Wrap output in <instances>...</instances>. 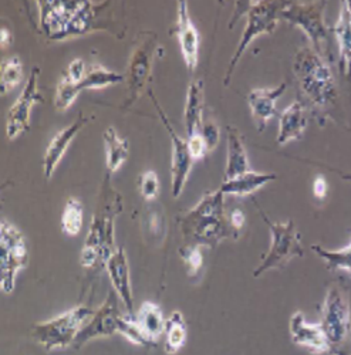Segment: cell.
<instances>
[{
	"label": "cell",
	"mask_w": 351,
	"mask_h": 355,
	"mask_svg": "<svg viewBox=\"0 0 351 355\" xmlns=\"http://www.w3.org/2000/svg\"><path fill=\"white\" fill-rule=\"evenodd\" d=\"M180 256L182 257L187 272L191 277H195L200 273L203 268V254H202L200 246L187 245L182 249H180Z\"/></svg>",
	"instance_id": "cell-33"
},
{
	"label": "cell",
	"mask_w": 351,
	"mask_h": 355,
	"mask_svg": "<svg viewBox=\"0 0 351 355\" xmlns=\"http://www.w3.org/2000/svg\"><path fill=\"white\" fill-rule=\"evenodd\" d=\"M311 250L321 260H325L329 270L344 272L351 277V241L340 250H326L320 245H311Z\"/></svg>",
	"instance_id": "cell-28"
},
{
	"label": "cell",
	"mask_w": 351,
	"mask_h": 355,
	"mask_svg": "<svg viewBox=\"0 0 351 355\" xmlns=\"http://www.w3.org/2000/svg\"><path fill=\"white\" fill-rule=\"evenodd\" d=\"M23 78V64L17 55L9 57L2 63V73H0V93L6 96L15 87L20 84Z\"/></svg>",
	"instance_id": "cell-30"
},
{
	"label": "cell",
	"mask_w": 351,
	"mask_h": 355,
	"mask_svg": "<svg viewBox=\"0 0 351 355\" xmlns=\"http://www.w3.org/2000/svg\"><path fill=\"white\" fill-rule=\"evenodd\" d=\"M286 2H248V8L245 15L248 16V23L242 33L241 42L232 55L230 63L225 76V85H229V81L238 66L241 57L245 54L246 49L252 44V42L262 35H272L280 19V13L284 9Z\"/></svg>",
	"instance_id": "cell-9"
},
{
	"label": "cell",
	"mask_w": 351,
	"mask_h": 355,
	"mask_svg": "<svg viewBox=\"0 0 351 355\" xmlns=\"http://www.w3.org/2000/svg\"><path fill=\"white\" fill-rule=\"evenodd\" d=\"M177 33H178V40H180V47H181L184 62L188 70L194 71L198 66V57H199V35L195 24L189 17V10L185 0L178 2Z\"/></svg>",
	"instance_id": "cell-19"
},
{
	"label": "cell",
	"mask_w": 351,
	"mask_h": 355,
	"mask_svg": "<svg viewBox=\"0 0 351 355\" xmlns=\"http://www.w3.org/2000/svg\"><path fill=\"white\" fill-rule=\"evenodd\" d=\"M81 92L78 90V84H74L66 74H63L60 83L57 84L55 96H54V107L57 111L69 110Z\"/></svg>",
	"instance_id": "cell-32"
},
{
	"label": "cell",
	"mask_w": 351,
	"mask_h": 355,
	"mask_svg": "<svg viewBox=\"0 0 351 355\" xmlns=\"http://www.w3.org/2000/svg\"><path fill=\"white\" fill-rule=\"evenodd\" d=\"M250 171L249 157L241 132L235 127H228V159L225 181Z\"/></svg>",
	"instance_id": "cell-23"
},
{
	"label": "cell",
	"mask_w": 351,
	"mask_h": 355,
	"mask_svg": "<svg viewBox=\"0 0 351 355\" xmlns=\"http://www.w3.org/2000/svg\"><path fill=\"white\" fill-rule=\"evenodd\" d=\"M120 334L124 336L130 343L135 344V345H141L145 347L148 345V340L145 338V336L142 334V331L139 330L138 324L135 321V317L130 315L128 313H126V315L121 320V325H120Z\"/></svg>",
	"instance_id": "cell-34"
},
{
	"label": "cell",
	"mask_w": 351,
	"mask_h": 355,
	"mask_svg": "<svg viewBox=\"0 0 351 355\" xmlns=\"http://www.w3.org/2000/svg\"><path fill=\"white\" fill-rule=\"evenodd\" d=\"M228 222H229L230 229L233 230V233H235V236L238 238V233L242 232V229L246 225V215L241 208H235L229 212Z\"/></svg>",
	"instance_id": "cell-39"
},
{
	"label": "cell",
	"mask_w": 351,
	"mask_h": 355,
	"mask_svg": "<svg viewBox=\"0 0 351 355\" xmlns=\"http://www.w3.org/2000/svg\"><path fill=\"white\" fill-rule=\"evenodd\" d=\"M205 87L202 80L192 81L187 92V103L184 111V123L188 138L200 132L203 125Z\"/></svg>",
	"instance_id": "cell-22"
},
{
	"label": "cell",
	"mask_w": 351,
	"mask_h": 355,
	"mask_svg": "<svg viewBox=\"0 0 351 355\" xmlns=\"http://www.w3.org/2000/svg\"><path fill=\"white\" fill-rule=\"evenodd\" d=\"M180 229L187 242L194 246L216 248L228 238H237L225 212V195L216 189L203 198L180 218Z\"/></svg>",
	"instance_id": "cell-2"
},
{
	"label": "cell",
	"mask_w": 351,
	"mask_h": 355,
	"mask_svg": "<svg viewBox=\"0 0 351 355\" xmlns=\"http://www.w3.org/2000/svg\"><path fill=\"white\" fill-rule=\"evenodd\" d=\"M187 142H188V150H189V154H191L194 162L205 158V157H207V154L209 153L207 141H205V138L200 132L189 137L187 139Z\"/></svg>",
	"instance_id": "cell-36"
},
{
	"label": "cell",
	"mask_w": 351,
	"mask_h": 355,
	"mask_svg": "<svg viewBox=\"0 0 351 355\" xmlns=\"http://www.w3.org/2000/svg\"><path fill=\"white\" fill-rule=\"evenodd\" d=\"M329 187H327V181L323 175H318L314 182H313V193L317 199H325L327 195Z\"/></svg>",
	"instance_id": "cell-40"
},
{
	"label": "cell",
	"mask_w": 351,
	"mask_h": 355,
	"mask_svg": "<svg viewBox=\"0 0 351 355\" xmlns=\"http://www.w3.org/2000/svg\"><path fill=\"white\" fill-rule=\"evenodd\" d=\"M110 175L107 172L104 178L101 195L81 250L80 263L89 270L105 269L108 259L117 250L114 249V223L115 218L121 214L124 203L121 195L112 188Z\"/></svg>",
	"instance_id": "cell-1"
},
{
	"label": "cell",
	"mask_w": 351,
	"mask_h": 355,
	"mask_svg": "<svg viewBox=\"0 0 351 355\" xmlns=\"http://www.w3.org/2000/svg\"><path fill=\"white\" fill-rule=\"evenodd\" d=\"M89 123V118L80 115L77 120L69 125L67 128H63L62 131H58L53 139L50 141L44 158H43V172L47 180L53 176L55 168L60 164L62 158L65 157L66 151L69 150V146L71 141L76 138V135L84 128V125Z\"/></svg>",
	"instance_id": "cell-18"
},
{
	"label": "cell",
	"mask_w": 351,
	"mask_h": 355,
	"mask_svg": "<svg viewBox=\"0 0 351 355\" xmlns=\"http://www.w3.org/2000/svg\"><path fill=\"white\" fill-rule=\"evenodd\" d=\"M39 76H40V69L35 67L27 78V83L23 88L22 94L8 111L6 135L10 141L24 134L28 130V127H31V111L37 101H42V97L39 94V87H37Z\"/></svg>",
	"instance_id": "cell-14"
},
{
	"label": "cell",
	"mask_w": 351,
	"mask_h": 355,
	"mask_svg": "<svg viewBox=\"0 0 351 355\" xmlns=\"http://www.w3.org/2000/svg\"><path fill=\"white\" fill-rule=\"evenodd\" d=\"M104 148L107 158V171L108 173H114L121 168V165L127 161L130 154L128 139L121 138L112 127H108L104 134Z\"/></svg>",
	"instance_id": "cell-26"
},
{
	"label": "cell",
	"mask_w": 351,
	"mask_h": 355,
	"mask_svg": "<svg viewBox=\"0 0 351 355\" xmlns=\"http://www.w3.org/2000/svg\"><path fill=\"white\" fill-rule=\"evenodd\" d=\"M275 180H276L275 173H262V172L259 173L255 171H249L239 176L232 178V180L223 181L219 191L225 196L226 195L248 196Z\"/></svg>",
	"instance_id": "cell-24"
},
{
	"label": "cell",
	"mask_w": 351,
	"mask_h": 355,
	"mask_svg": "<svg viewBox=\"0 0 351 355\" xmlns=\"http://www.w3.org/2000/svg\"><path fill=\"white\" fill-rule=\"evenodd\" d=\"M96 310L89 306H77L46 322L36 324L32 337L46 351L65 349L74 344L80 330L94 315Z\"/></svg>",
	"instance_id": "cell-7"
},
{
	"label": "cell",
	"mask_w": 351,
	"mask_h": 355,
	"mask_svg": "<svg viewBox=\"0 0 351 355\" xmlns=\"http://www.w3.org/2000/svg\"><path fill=\"white\" fill-rule=\"evenodd\" d=\"M40 12V27L53 40H63L84 35L90 31L96 19V6L90 2H65L46 0L37 2Z\"/></svg>",
	"instance_id": "cell-3"
},
{
	"label": "cell",
	"mask_w": 351,
	"mask_h": 355,
	"mask_svg": "<svg viewBox=\"0 0 351 355\" xmlns=\"http://www.w3.org/2000/svg\"><path fill=\"white\" fill-rule=\"evenodd\" d=\"M200 134L203 135L205 141H207L208 150H209V151H214L215 148L218 146V142H219V138H221V131H219L218 124H216L215 121H212V120L203 121Z\"/></svg>",
	"instance_id": "cell-37"
},
{
	"label": "cell",
	"mask_w": 351,
	"mask_h": 355,
	"mask_svg": "<svg viewBox=\"0 0 351 355\" xmlns=\"http://www.w3.org/2000/svg\"><path fill=\"white\" fill-rule=\"evenodd\" d=\"M287 83H282L275 88H255L249 93L248 103L252 118L259 132L265 131L268 123L276 115V103L286 92Z\"/></svg>",
	"instance_id": "cell-17"
},
{
	"label": "cell",
	"mask_w": 351,
	"mask_h": 355,
	"mask_svg": "<svg viewBox=\"0 0 351 355\" xmlns=\"http://www.w3.org/2000/svg\"><path fill=\"white\" fill-rule=\"evenodd\" d=\"M307 128V114L305 104L298 100L291 103L279 118L277 144L286 145L290 141L299 139Z\"/></svg>",
	"instance_id": "cell-20"
},
{
	"label": "cell",
	"mask_w": 351,
	"mask_h": 355,
	"mask_svg": "<svg viewBox=\"0 0 351 355\" xmlns=\"http://www.w3.org/2000/svg\"><path fill=\"white\" fill-rule=\"evenodd\" d=\"M326 2L310 3H290L286 2L284 9L280 13V19H284L305 32L311 49L325 60L333 62L330 31L325 21Z\"/></svg>",
	"instance_id": "cell-5"
},
{
	"label": "cell",
	"mask_w": 351,
	"mask_h": 355,
	"mask_svg": "<svg viewBox=\"0 0 351 355\" xmlns=\"http://www.w3.org/2000/svg\"><path fill=\"white\" fill-rule=\"evenodd\" d=\"M105 270L110 276V282L112 284L114 291L117 293V295H119L120 300L124 304L126 313L135 317L128 259L123 248H119L112 253V256L108 259L105 264Z\"/></svg>",
	"instance_id": "cell-16"
},
{
	"label": "cell",
	"mask_w": 351,
	"mask_h": 355,
	"mask_svg": "<svg viewBox=\"0 0 351 355\" xmlns=\"http://www.w3.org/2000/svg\"><path fill=\"white\" fill-rule=\"evenodd\" d=\"M165 352L175 355L184 348L188 340V327L181 311L175 310L171 313L165 325Z\"/></svg>",
	"instance_id": "cell-27"
},
{
	"label": "cell",
	"mask_w": 351,
	"mask_h": 355,
	"mask_svg": "<svg viewBox=\"0 0 351 355\" xmlns=\"http://www.w3.org/2000/svg\"><path fill=\"white\" fill-rule=\"evenodd\" d=\"M339 43L340 69L345 80L351 84V2L345 0L341 5L339 19L333 27Z\"/></svg>",
	"instance_id": "cell-21"
},
{
	"label": "cell",
	"mask_w": 351,
	"mask_h": 355,
	"mask_svg": "<svg viewBox=\"0 0 351 355\" xmlns=\"http://www.w3.org/2000/svg\"><path fill=\"white\" fill-rule=\"evenodd\" d=\"M139 192L145 200H154L160 193V180L154 171H147L139 176Z\"/></svg>",
	"instance_id": "cell-35"
},
{
	"label": "cell",
	"mask_w": 351,
	"mask_h": 355,
	"mask_svg": "<svg viewBox=\"0 0 351 355\" xmlns=\"http://www.w3.org/2000/svg\"><path fill=\"white\" fill-rule=\"evenodd\" d=\"M321 329H323L332 354L351 355V307L345 291L340 286H332L321 309Z\"/></svg>",
	"instance_id": "cell-6"
},
{
	"label": "cell",
	"mask_w": 351,
	"mask_h": 355,
	"mask_svg": "<svg viewBox=\"0 0 351 355\" xmlns=\"http://www.w3.org/2000/svg\"><path fill=\"white\" fill-rule=\"evenodd\" d=\"M87 73V67L83 58H74V60L69 64L67 71L65 73L74 84H80Z\"/></svg>",
	"instance_id": "cell-38"
},
{
	"label": "cell",
	"mask_w": 351,
	"mask_h": 355,
	"mask_svg": "<svg viewBox=\"0 0 351 355\" xmlns=\"http://www.w3.org/2000/svg\"><path fill=\"white\" fill-rule=\"evenodd\" d=\"M257 206V205H256ZM259 214L263 216V220L269 226L272 234V243L268 253L262 257L256 270L253 272V277H260L269 270L282 269L295 257H303L305 249L302 246L300 233L295 225V222L289 219L284 223L272 222L266 214L263 212L259 206Z\"/></svg>",
	"instance_id": "cell-8"
},
{
	"label": "cell",
	"mask_w": 351,
	"mask_h": 355,
	"mask_svg": "<svg viewBox=\"0 0 351 355\" xmlns=\"http://www.w3.org/2000/svg\"><path fill=\"white\" fill-rule=\"evenodd\" d=\"M157 47V37L153 33L145 35L141 43L135 47L130 58L127 73L128 100L126 101V107H131L139 98L145 85H147L153 70Z\"/></svg>",
	"instance_id": "cell-12"
},
{
	"label": "cell",
	"mask_w": 351,
	"mask_h": 355,
	"mask_svg": "<svg viewBox=\"0 0 351 355\" xmlns=\"http://www.w3.org/2000/svg\"><path fill=\"white\" fill-rule=\"evenodd\" d=\"M289 331L295 344L306 348L307 351L316 355L332 352L329 340L323 329H321L320 322L318 324L309 322L302 311H296L290 317Z\"/></svg>",
	"instance_id": "cell-15"
},
{
	"label": "cell",
	"mask_w": 351,
	"mask_h": 355,
	"mask_svg": "<svg viewBox=\"0 0 351 355\" xmlns=\"http://www.w3.org/2000/svg\"><path fill=\"white\" fill-rule=\"evenodd\" d=\"M150 97L154 101V105L157 108V112L164 123L166 132L169 134L171 142H172V157H171V185H172V196L180 198V195L184 191V187L189 178V172L194 164V159L188 150L187 139L181 138L177 132H175L173 127L171 125L165 111L161 108L158 101L155 100L153 92H150Z\"/></svg>",
	"instance_id": "cell-13"
},
{
	"label": "cell",
	"mask_w": 351,
	"mask_h": 355,
	"mask_svg": "<svg viewBox=\"0 0 351 355\" xmlns=\"http://www.w3.org/2000/svg\"><path fill=\"white\" fill-rule=\"evenodd\" d=\"M343 180H345V181H351V173H350V175H343Z\"/></svg>",
	"instance_id": "cell-42"
},
{
	"label": "cell",
	"mask_w": 351,
	"mask_h": 355,
	"mask_svg": "<svg viewBox=\"0 0 351 355\" xmlns=\"http://www.w3.org/2000/svg\"><path fill=\"white\" fill-rule=\"evenodd\" d=\"M293 73L305 97L318 110L336 100V83L329 63L311 47H303L295 55Z\"/></svg>",
	"instance_id": "cell-4"
},
{
	"label": "cell",
	"mask_w": 351,
	"mask_h": 355,
	"mask_svg": "<svg viewBox=\"0 0 351 355\" xmlns=\"http://www.w3.org/2000/svg\"><path fill=\"white\" fill-rule=\"evenodd\" d=\"M83 226V205L80 200L70 198L62 215V230L67 236H77Z\"/></svg>",
	"instance_id": "cell-31"
},
{
	"label": "cell",
	"mask_w": 351,
	"mask_h": 355,
	"mask_svg": "<svg viewBox=\"0 0 351 355\" xmlns=\"http://www.w3.org/2000/svg\"><path fill=\"white\" fill-rule=\"evenodd\" d=\"M124 80L126 77L119 73L110 71L100 64H93L87 69L84 80L78 84V90L83 92V90H89V88L90 90H93V88H104L111 84L123 83Z\"/></svg>",
	"instance_id": "cell-29"
},
{
	"label": "cell",
	"mask_w": 351,
	"mask_h": 355,
	"mask_svg": "<svg viewBox=\"0 0 351 355\" xmlns=\"http://www.w3.org/2000/svg\"><path fill=\"white\" fill-rule=\"evenodd\" d=\"M135 321L150 344H155L165 333L166 320L164 318L160 306L153 302L141 304L135 314Z\"/></svg>",
	"instance_id": "cell-25"
},
{
	"label": "cell",
	"mask_w": 351,
	"mask_h": 355,
	"mask_svg": "<svg viewBox=\"0 0 351 355\" xmlns=\"http://www.w3.org/2000/svg\"><path fill=\"white\" fill-rule=\"evenodd\" d=\"M119 295L117 293L110 291L104 304L96 310L94 315L89 320L84 327L80 330L78 336L74 340V348L80 349L87 343L94 338L110 337L119 333L120 334V325L121 320L126 315L119 307Z\"/></svg>",
	"instance_id": "cell-11"
},
{
	"label": "cell",
	"mask_w": 351,
	"mask_h": 355,
	"mask_svg": "<svg viewBox=\"0 0 351 355\" xmlns=\"http://www.w3.org/2000/svg\"><path fill=\"white\" fill-rule=\"evenodd\" d=\"M28 263V250L24 234L6 219L0 223V287L5 294L15 288L20 270Z\"/></svg>",
	"instance_id": "cell-10"
},
{
	"label": "cell",
	"mask_w": 351,
	"mask_h": 355,
	"mask_svg": "<svg viewBox=\"0 0 351 355\" xmlns=\"http://www.w3.org/2000/svg\"><path fill=\"white\" fill-rule=\"evenodd\" d=\"M12 33L10 31H8L6 27H2V31H0V46L2 49H6L8 46L12 44Z\"/></svg>",
	"instance_id": "cell-41"
}]
</instances>
